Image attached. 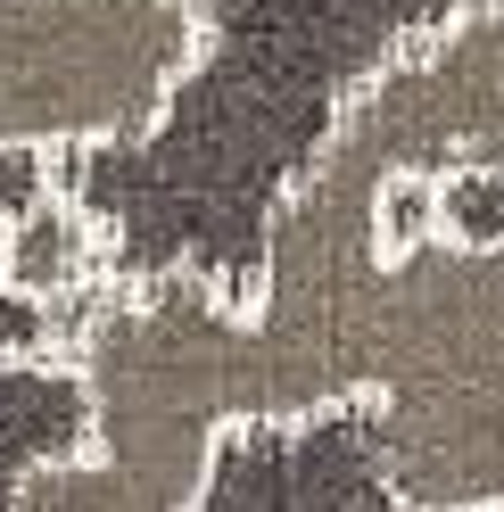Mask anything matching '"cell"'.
<instances>
[{"mask_svg": "<svg viewBox=\"0 0 504 512\" xmlns=\"http://www.w3.org/2000/svg\"><path fill=\"white\" fill-rule=\"evenodd\" d=\"M232 323L240 422L364 397L414 512H504V240L422 223L323 306H240Z\"/></svg>", "mask_w": 504, "mask_h": 512, "instance_id": "cell-1", "label": "cell"}, {"mask_svg": "<svg viewBox=\"0 0 504 512\" xmlns=\"http://www.w3.org/2000/svg\"><path fill=\"white\" fill-rule=\"evenodd\" d=\"M199 42L191 0H0V149L67 166L149 141Z\"/></svg>", "mask_w": 504, "mask_h": 512, "instance_id": "cell-2", "label": "cell"}, {"mask_svg": "<svg viewBox=\"0 0 504 512\" xmlns=\"http://www.w3.org/2000/svg\"><path fill=\"white\" fill-rule=\"evenodd\" d=\"M182 512H414L389 488L372 405H314L224 422Z\"/></svg>", "mask_w": 504, "mask_h": 512, "instance_id": "cell-3", "label": "cell"}]
</instances>
